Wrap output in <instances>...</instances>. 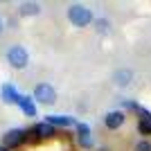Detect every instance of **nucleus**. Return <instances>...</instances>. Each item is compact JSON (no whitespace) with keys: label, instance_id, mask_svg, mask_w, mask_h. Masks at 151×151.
Returning a JSON list of instances; mask_svg holds the SVG:
<instances>
[{"label":"nucleus","instance_id":"1a4fd4ad","mask_svg":"<svg viewBox=\"0 0 151 151\" xmlns=\"http://www.w3.org/2000/svg\"><path fill=\"white\" fill-rule=\"evenodd\" d=\"M16 106H18L20 111L27 115V117H34V115H36V101H34V97H32V95H20Z\"/></svg>","mask_w":151,"mask_h":151},{"label":"nucleus","instance_id":"f03ea898","mask_svg":"<svg viewBox=\"0 0 151 151\" xmlns=\"http://www.w3.org/2000/svg\"><path fill=\"white\" fill-rule=\"evenodd\" d=\"M7 63L16 70H23L27 68V63H29V54L23 45H12L9 50H7Z\"/></svg>","mask_w":151,"mask_h":151},{"label":"nucleus","instance_id":"20e7f679","mask_svg":"<svg viewBox=\"0 0 151 151\" xmlns=\"http://www.w3.org/2000/svg\"><path fill=\"white\" fill-rule=\"evenodd\" d=\"M27 133H29V131H25V129H9V131L2 135V147H7V149H16V147H20L27 140Z\"/></svg>","mask_w":151,"mask_h":151},{"label":"nucleus","instance_id":"ddd939ff","mask_svg":"<svg viewBox=\"0 0 151 151\" xmlns=\"http://www.w3.org/2000/svg\"><path fill=\"white\" fill-rule=\"evenodd\" d=\"M18 14L20 16H38V14H41V5H38V2H20Z\"/></svg>","mask_w":151,"mask_h":151},{"label":"nucleus","instance_id":"f257e3e1","mask_svg":"<svg viewBox=\"0 0 151 151\" xmlns=\"http://www.w3.org/2000/svg\"><path fill=\"white\" fill-rule=\"evenodd\" d=\"M68 20L75 27H88L90 23H95V16L86 5H70L68 7Z\"/></svg>","mask_w":151,"mask_h":151},{"label":"nucleus","instance_id":"4468645a","mask_svg":"<svg viewBox=\"0 0 151 151\" xmlns=\"http://www.w3.org/2000/svg\"><path fill=\"white\" fill-rule=\"evenodd\" d=\"M95 29L99 32V34H108V29H111V23H108L106 18H95Z\"/></svg>","mask_w":151,"mask_h":151},{"label":"nucleus","instance_id":"423d86ee","mask_svg":"<svg viewBox=\"0 0 151 151\" xmlns=\"http://www.w3.org/2000/svg\"><path fill=\"white\" fill-rule=\"evenodd\" d=\"M124 122H126L124 111H108L106 117H104V124H106L108 131H117L120 126H124Z\"/></svg>","mask_w":151,"mask_h":151},{"label":"nucleus","instance_id":"dca6fc26","mask_svg":"<svg viewBox=\"0 0 151 151\" xmlns=\"http://www.w3.org/2000/svg\"><path fill=\"white\" fill-rule=\"evenodd\" d=\"M122 106L129 108V111H138L140 104H138V101H133V99H124V101H122Z\"/></svg>","mask_w":151,"mask_h":151},{"label":"nucleus","instance_id":"2eb2a0df","mask_svg":"<svg viewBox=\"0 0 151 151\" xmlns=\"http://www.w3.org/2000/svg\"><path fill=\"white\" fill-rule=\"evenodd\" d=\"M135 151H151V142L149 140H140L135 145Z\"/></svg>","mask_w":151,"mask_h":151},{"label":"nucleus","instance_id":"39448f33","mask_svg":"<svg viewBox=\"0 0 151 151\" xmlns=\"http://www.w3.org/2000/svg\"><path fill=\"white\" fill-rule=\"evenodd\" d=\"M75 129H77V145L81 147V149H93L95 138H93V133H90V126L83 124V122H79Z\"/></svg>","mask_w":151,"mask_h":151},{"label":"nucleus","instance_id":"f3484780","mask_svg":"<svg viewBox=\"0 0 151 151\" xmlns=\"http://www.w3.org/2000/svg\"><path fill=\"white\" fill-rule=\"evenodd\" d=\"M0 151H9V149H7V147H2V145H0Z\"/></svg>","mask_w":151,"mask_h":151},{"label":"nucleus","instance_id":"9b49d317","mask_svg":"<svg viewBox=\"0 0 151 151\" xmlns=\"http://www.w3.org/2000/svg\"><path fill=\"white\" fill-rule=\"evenodd\" d=\"M45 122L52 124L54 129H57V126H77L79 124V122H77L75 117H70V115H47Z\"/></svg>","mask_w":151,"mask_h":151},{"label":"nucleus","instance_id":"a211bd4d","mask_svg":"<svg viewBox=\"0 0 151 151\" xmlns=\"http://www.w3.org/2000/svg\"><path fill=\"white\" fill-rule=\"evenodd\" d=\"M0 34H2V20H0Z\"/></svg>","mask_w":151,"mask_h":151},{"label":"nucleus","instance_id":"7ed1b4c3","mask_svg":"<svg viewBox=\"0 0 151 151\" xmlns=\"http://www.w3.org/2000/svg\"><path fill=\"white\" fill-rule=\"evenodd\" d=\"M34 101H38V104H45V106H50V104H54L57 101V90H54V86H50V83H38L36 88H34Z\"/></svg>","mask_w":151,"mask_h":151},{"label":"nucleus","instance_id":"6e6552de","mask_svg":"<svg viewBox=\"0 0 151 151\" xmlns=\"http://www.w3.org/2000/svg\"><path fill=\"white\" fill-rule=\"evenodd\" d=\"M138 133L140 135H151V111L138 106Z\"/></svg>","mask_w":151,"mask_h":151},{"label":"nucleus","instance_id":"0eeeda50","mask_svg":"<svg viewBox=\"0 0 151 151\" xmlns=\"http://www.w3.org/2000/svg\"><path fill=\"white\" fill-rule=\"evenodd\" d=\"M29 133L34 135V138H38V140H50V138L57 135V129H54L52 124H47V122H38V124H34L29 129Z\"/></svg>","mask_w":151,"mask_h":151},{"label":"nucleus","instance_id":"9d476101","mask_svg":"<svg viewBox=\"0 0 151 151\" xmlns=\"http://www.w3.org/2000/svg\"><path fill=\"white\" fill-rule=\"evenodd\" d=\"M18 97H20V93L14 88L12 83H2V88H0V99L5 101V104H18Z\"/></svg>","mask_w":151,"mask_h":151},{"label":"nucleus","instance_id":"f8f14e48","mask_svg":"<svg viewBox=\"0 0 151 151\" xmlns=\"http://www.w3.org/2000/svg\"><path fill=\"white\" fill-rule=\"evenodd\" d=\"M113 81H115V86H120V88H124V86H129V83L133 81V72H131L129 68L115 70V72H113Z\"/></svg>","mask_w":151,"mask_h":151}]
</instances>
